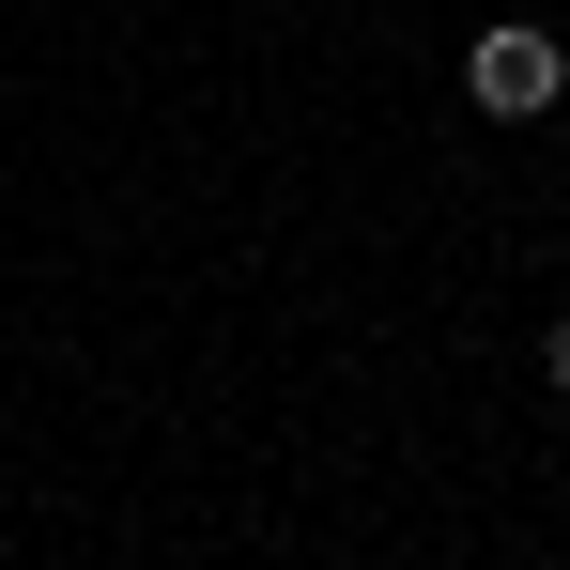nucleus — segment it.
Segmentation results:
<instances>
[{
    "mask_svg": "<svg viewBox=\"0 0 570 570\" xmlns=\"http://www.w3.org/2000/svg\"><path fill=\"white\" fill-rule=\"evenodd\" d=\"M463 94L493 108V124H540V108L570 94V47L540 31V16H493V31L463 47Z\"/></svg>",
    "mask_w": 570,
    "mask_h": 570,
    "instance_id": "obj_1",
    "label": "nucleus"
},
{
    "mask_svg": "<svg viewBox=\"0 0 570 570\" xmlns=\"http://www.w3.org/2000/svg\"><path fill=\"white\" fill-rule=\"evenodd\" d=\"M540 371H556V401H570V324H556V340H540Z\"/></svg>",
    "mask_w": 570,
    "mask_h": 570,
    "instance_id": "obj_2",
    "label": "nucleus"
}]
</instances>
